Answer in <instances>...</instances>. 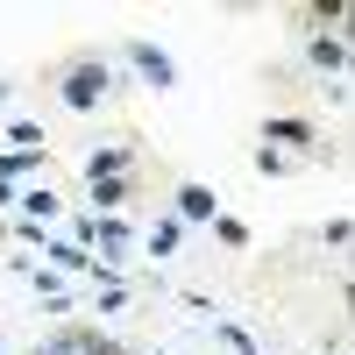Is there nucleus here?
Returning <instances> with one entry per match:
<instances>
[{
    "mask_svg": "<svg viewBox=\"0 0 355 355\" xmlns=\"http://www.w3.org/2000/svg\"><path fill=\"white\" fill-rule=\"evenodd\" d=\"M50 85H57V100H64L71 114H93L107 93H114V71H107V57L85 43V50H64L50 64Z\"/></svg>",
    "mask_w": 355,
    "mask_h": 355,
    "instance_id": "obj_1",
    "label": "nucleus"
},
{
    "mask_svg": "<svg viewBox=\"0 0 355 355\" xmlns=\"http://www.w3.org/2000/svg\"><path fill=\"white\" fill-rule=\"evenodd\" d=\"M270 142H291L299 157H327V135H320V121H306V114H270L263 121V150Z\"/></svg>",
    "mask_w": 355,
    "mask_h": 355,
    "instance_id": "obj_2",
    "label": "nucleus"
},
{
    "mask_svg": "<svg viewBox=\"0 0 355 355\" xmlns=\"http://www.w3.org/2000/svg\"><path fill=\"white\" fill-rule=\"evenodd\" d=\"M85 178H135V150L128 142H100V150L85 157Z\"/></svg>",
    "mask_w": 355,
    "mask_h": 355,
    "instance_id": "obj_3",
    "label": "nucleus"
},
{
    "mask_svg": "<svg viewBox=\"0 0 355 355\" xmlns=\"http://www.w3.org/2000/svg\"><path fill=\"white\" fill-rule=\"evenodd\" d=\"M128 57H135V71L150 78L157 93H164V85H171V57H164V50H150V43H142V36H128Z\"/></svg>",
    "mask_w": 355,
    "mask_h": 355,
    "instance_id": "obj_4",
    "label": "nucleus"
},
{
    "mask_svg": "<svg viewBox=\"0 0 355 355\" xmlns=\"http://www.w3.org/2000/svg\"><path fill=\"white\" fill-rule=\"evenodd\" d=\"M142 192V178H93V206H107V214H114V206H128Z\"/></svg>",
    "mask_w": 355,
    "mask_h": 355,
    "instance_id": "obj_5",
    "label": "nucleus"
},
{
    "mask_svg": "<svg viewBox=\"0 0 355 355\" xmlns=\"http://www.w3.org/2000/svg\"><path fill=\"white\" fill-rule=\"evenodd\" d=\"M306 57H313L320 71H348V36H313Z\"/></svg>",
    "mask_w": 355,
    "mask_h": 355,
    "instance_id": "obj_6",
    "label": "nucleus"
},
{
    "mask_svg": "<svg viewBox=\"0 0 355 355\" xmlns=\"http://www.w3.org/2000/svg\"><path fill=\"white\" fill-rule=\"evenodd\" d=\"M85 334H93V327H57L50 341H36L28 355H85Z\"/></svg>",
    "mask_w": 355,
    "mask_h": 355,
    "instance_id": "obj_7",
    "label": "nucleus"
},
{
    "mask_svg": "<svg viewBox=\"0 0 355 355\" xmlns=\"http://www.w3.org/2000/svg\"><path fill=\"white\" fill-rule=\"evenodd\" d=\"M178 214L185 220H214V192L206 185H178Z\"/></svg>",
    "mask_w": 355,
    "mask_h": 355,
    "instance_id": "obj_8",
    "label": "nucleus"
},
{
    "mask_svg": "<svg viewBox=\"0 0 355 355\" xmlns=\"http://www.w3.org/2000/svg\"><path fill=\"white\" fill-rule=\"evenodd\" d=\"M214 234H220L227 249H249V227H242V220H227V214H214Z\"/></svg>",
    "mask_w": 355,
    "mask_h": 355,
    "instance_id": "obj_9",
    "label": "nucleus"
},
{
    "mask_svg": "<svg viewBox=\"0 0 355 355\" xmlns=\"http://www.w3.org/2000/svg\"><path fill=\"white\" fill-rule=\"evenodd\" d=\"M21 206H28V214H43V220H50V214H57V192H43V185H36V192H21Z\"/></svg>",
    "mask_w": 355,
    "mask_h": 355,
    "instance_id": "obj_10",
    "label": "nucleus"
}]
</instances>
